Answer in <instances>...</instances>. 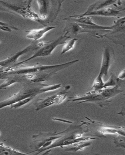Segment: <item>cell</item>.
Wrapping results in <instances>:
<instances>
[{"label":"cell","mask_w":125,"mask_h":155,"mask_svg":"<svg viewBox=\"0 0 125 155\" xmlns=\"http://www.w3.org/2000/svg\"><path fill=\"white\" fill-rule=\"evenodd\" d=\"M69 34L68 32H66L65 34L63 35L60 37H58L57 39L49 42L46 43L42 47L38 50L33 56L30 57L26 60L22 61L16 63L15 65L12 67L19 66L25 63L32 59L39 57H42L51 55L52 52L55 50L56 48L59 45L64 44L66 42V41L69 38H70V36L67 35Z\"/></svg>","instance_id":"3"},{"label":"cell","mask_w":125,"mask_h":155,"mask_svg":"<svg viewBox=\"0 0 125 155\" xmlns=\"http://www.w3.org/2000/svg\"><path fill=\"white\" fill-rule=\"evenodd\" d=\"M0 25H1V26H0L1 30L4 31L10 32L12 31V30H19V29L18 28L14 27V26L8 25L7 23H4V22L2 21L0 22Z\"/></svg>","instance_id":"11"},{"label":"cell","mask_w":125,"mask_h":155,"mask_svg":"<svg viewBox=\"0 0 125 155\" xmlns=\"http://www.w3.org/2000/svg\"><path fill=\"white\" fill-rule=\"evenodd\" d=\"M118 78L119 79L123 80L125 79V68L121 71L118 75Z\"/></svg>","instance_id":"12"},{"label":"cell","mask_w":125,"mask_h":155,"mask_svg":"<svg viewBox=\"0 0 125 155\" xmlns=\"http://www.w3.org/2000/svg\"><path fill=\"white\" fill-rule=\"evenodd\" d=\"M119 114L124 115H125V109L123 110H122L120 113H119Z\"/></svg>","instance_id":"13"},{"label":"cell","mask_w":125,"mask_h":155,"mask_svg":"<svg viewBox=\"0 0 125 155\" xmlns=\"http://www.w3.org/2000/svg\"><path fill=\"white\" fill-rule=\"evenodd\" d=\"M64 31L70 33L71 34L77 35L79 33L87 32V30H86L82 27L81 25L75 23H72L69 25L64 29Z\"/></svg>","instance_id":"9"},{"label":"cell","mask_w":125,"mask_h":155,"mask_svg":"<svg viewBox=\"0 0 125 155\" xmlns=\"http://www.w3.org/2000/svg\"><path fill=\"white\" fill-rule=\"evenodd\" d=\"M32 1H19L16 2L0 1L1 5L8 12H14L25 18L35 21L45 27L48 26L46 22L41 19L38 14L33 12L32 9Z\"/></svg>","instance_id":"1"},{"label":"cell","mask_w":125,"mask_h":155,"mask_svg":"<svg viewBox=\"0 0 125 155\" xmlns=\"http://www.w3.org/2000/svg\"><path fill=\"white\" fill-rule=\"evenodd\" d=\"M112 51L109 48H105L103 54L101 67L98 75L101 77L108 75V70L110 67L112 61Z\"/></svg>","instance_id":"6"},{"label":"cell","mask_w":125,"mask_h":155,"mask_svg":"<svg viewBox=\"0 0 125 155\" xmlns=\"http://www.w3.org/2000/svg\"><path fill=\"white\" fill-rule=\"evenodd\" d=\"M45 43L42 41H34L22 50L12 54L7 59L1 61L0 65L1 67L5 68V69L12 68L16 64L15 63L17 62L18 59L22 55L27 54L28 52L39 49L43 46Z\"/></svg>","instance_id":"4"},{"label":"cell","mask_w":125,"mask_h":155,"mask_svg":"<svg viewBox=\"0 0 125 155\" xmlns=\"http://www.w3.org/2000/svg\"><path fill=\"white\" fill-rule=\"evenodd\" d=\"M123 10H116L112 9L110 8H103L102 9L97 11H94L92 12H86L82 14L73 15L69 16V18H79L84 16H93V15H98L104 16H109V17H117L120 14L121 12Z\"/></svg>","instance_id":"5"},{"label":"cell","mask_w":125,"mask_h":155,"mask_svg":"<svg viewBox=\"0 0 125 155\" xmlns=\"http://www.w3.org/2000/svg\"><path fill=\"white\" fill-rule=\"evenodd\" d=\"M55 28L56 27L55 26H47L43 28L35 29L29 31H26V32L28 33V34L26 37L34 41H38L39 40L43 37L46 33Z\"/></svg>","instance_id":"7"},{"label":"cell","mask_w":125,"mask_h":155,"mask_svg":"<svg viewBox=\"0 0 125 155\" xmlns=\"http://www.w3.org/2000/svg\"><path fill=\"white\" fill-rule=\"evenodd\" d=\"M39 5V16L41 19L43 20L48 15L51 8L50 2L49 1H37Z\"/></svg>","instance_id":"8"},{"label":"cell","mask_w":125,"mask_h":155,"mask_svg":"<svg viewBox=\"0 0 125 155\" xmlns=\"http://www.w3.org/2000/svg\"><path fill=\"white\" fill-rule=\"evenodd\" d=\"M77 40L78 39L77 38H73L70 41H66L64 44L63 46L62 47V52H61V54H63L66 52H69L71 50L73 49Z\"/></svg>","instance_id":"10"},{"label":"cell","mask_w":125,"mask_h":155,"mask_svg":"<svg viewBox=\"0 0 125 155\" xmlns=\"http://www.w3.org/2000/svg\"><path fill=\"white\" fill-rule=\"evenodd\" d=\"M73 61L55 65L44 66L41 65H35L31 67H25L17 69L7 68L4 70L5 75H25L32 74L36 75L46 72H54L56 73L59 71L67 68L74 64Z\"/></svg>","instance_id":"2"}]
</instances>
